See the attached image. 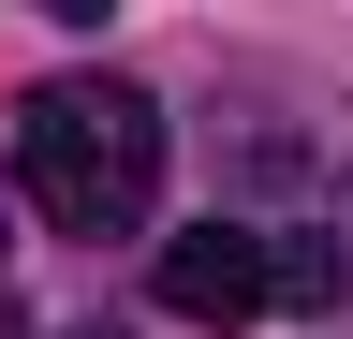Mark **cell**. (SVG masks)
<instances>
[{
    "instance_id": "cell-1",
    "label": "cell",
    "mask_w": 353,
    "mask_h": 339,
    "mask_svg": "<svg viewBox=\"0 0 353 339\" xmlns=\"http://www.w3.org/2000/svg\"><path fill=\"white\" fill-rule=\"evenodd\" d=\"M15 192L59 236H132L162 206V104L118 74H59L15 104Z\"/></svg>"
},
{
    "instance_id": "cell-2",
    "label": "cell",
    "mask_w": 353,
    "mask_h": 339,
    "mask_svg": "<svg viewBox=\"0 0 353 339\" xmlns=\"http://www.w3.org/2000/svg\"><path fill=\"white\" fill-rule=\"evenodd\" d=\"M265 222H192V236H162V310L176 325H250L265 310Z\"/></svg>"
},
{
    "instance_id": "cell-3",
    "label": "cell",
    "mask_w": 353,
    "mask_h": 339,
    "mask_svg": "<svg viewBox=\"0 0 353 339\" xmlns=\"http://www.w3.org/2000/svg\"><path fill=\"white\" fill-rule=\"evenodd\" d=\"M324 251H339V280H353V177H339V236H324Z\"/></svg>"
},
{
    "instance_id": "cell-4",
    "label": "cell",
    "mask_w": 353,
    "mask_h": 339,
    "mask_svg": "<svg viewBox=\"0 0 353 339\" xmlns=\"http://www.w3.org/2000/svg\"><path fill=\"white\" fill-rule=\"evenodd\" d=\"M59 339H118V325H59Z\"/></svg>"
}]
</instances>
